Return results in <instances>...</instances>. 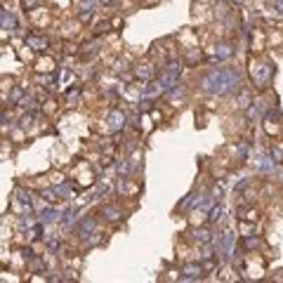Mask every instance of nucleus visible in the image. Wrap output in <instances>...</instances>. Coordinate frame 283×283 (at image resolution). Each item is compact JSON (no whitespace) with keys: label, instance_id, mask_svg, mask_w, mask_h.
<instances>
[{"label":"nucleus","instance_id":"nucleus-1","mask_svg":"<svg viewBox=\"0 0 283 283\" xmlns=\"http://www.w3.org/2000/svg\"><path fill=\"white\" fill-rule=\"evenodd\" d=\"M269 48V35H267V28L255 26L253 33H250V52L255 57H262Z\"/></svg>","mask_w":283,"mask_h":283},{"label":"nucleus","instance_id":"nucleus-2","mask_svg":"<svg viewBox=\"0 0 283 283\" xmlns=\"http://www.w3.org/2000/svg\"><path fill=\"white\" fill-rule=\"evenodd\" d=\"M50 19H52V7H33L28 10V21L33 24V28H48Z\"/></svg>","mask_w":283,"mask_h":283},{"label":"nucleus","instance_id":"nucleus-3","mask_svg":"<svg viewBox=\"0 0 283 283\" xmlns=\"http://www.w3.org/2000/svg\"><path fill=\"white\" fill-rule=\"evenodd\" d=\"M71 177L78 182V187H92V182H95V173L90 170L88 163H78V166L71 170Z\"/></svg>","mask_w":283,"mask_h":283},{"label":"nucleus","instance_id":"nucleus-4","mask_svg":"<svg viewBox=\"0 0 283 283\" xmlns=\"http://www.w3.org/2000/svg\"><path fill=\"white\" fill-rule=\"evenodd\" d=\"M33 71H35V73H41V76L55 73V71H57V59H55L52 55H41V57H35Z\"/></svg>","mask_w":283,"mask_h":283},{"label":"nucleus","instance_id":"nucleus-5","mask_svg":"<svg viewBox=\"0 0 283 283\" xmlns=\"http://www.w3.org/2000/svg\"><path fill=\"white\" fill-rule=\"evenodd\" d=\"M264 132L274 139H281L283 137V120L281 118H274V116H267L264 118Z\"/></svg>","mask_w":283,"mask_h":283},{"label":"nucleus","instance_id":"nucleus-6","mask_svg":"<svg viewBox=\"0 0 283 283\" xmlns=\"http://www.w3.org/2000/svg\"><path fill=\"white\" fill-rule=\"evenodd\" d=\"M139 182L137 180H125V182H120V184H118V191H120V196H123V198H135V196H137L139 193Z\"/></svg>","mask_w":283,"mask_h":283},{"label":"nucleus","instance_id":"nucleus-7","mask_svg":"<svg viewBox=\"0 0 283 283\" xmlns=\"http://www.w3.org/2000/svg\"><path fill=\"white\" fill-rule=\"evenodd\" d=\"M238 217H241L243 222H250V224H255V222H260V210L257 208H238Z\"/></svg>","mask_w":283,"mask_h":283},{"label":"nucleus","instance_id":"nucleus-8","mask_svg":"<svg viewBox=\"0 0 283 283\" xmlns=\"http://www.w3.org/2000/svg\"><path fill=\"white\" fill-rule=\"evenodd\" d=\"M177 260L180 262L191 260V243H187V238H180V243H177Z\"/></svg>","mask_w":283,"mask_h":283},{"label":"nucleus","instance_id":"nucleus-9","mask_svg":"<svg viewBox=\"0 0 283 283\" xmlns=\"http://www.w3.org/2000/svg\"><path fill=\"white\" fill-rule=\"evenodd\" d=\"M267 35H269V48L283 45V31L278 26H274V31H267Z\"/></svg>","mask_w":283,"mask_h":283},{"label":"nucleus","instance_id":"nucleus-10","mask_svg":"<svg viewBox=\"0 0 283 283\" xmlns=\"http://www.w3.org/2000/svg\"><path fill=\"white\" fill-rule=\"evenodd\" d=\"M206 222H208L206 213H200V210H193L191 217H189V227H203Z\"/></svg>","mask_w":283,"mask_h":283},{"label":"nucleus","instance_id":"nucleus-11","mask_svg":"<svg viewBox=\"0 0 283 283\" xmlns=\"http://www.w3.org/2000/svg\"><path fill=\"white\" fill-rule=\"evenodd\" d=\"M57 109H59V102H57V99H52V97H48V99L43 102V111H45V113H50V116H52V113H57Z\"/></svg>","mask_w":283,"mask_h":283},{"label":"nucleus","instance_id":"nucleus-12","mask_svg":"<svg viewBox=\"0 0 283 283\" xmlns=\"http://www.w3.org/2000/svg\"><path fill=\"white\" fill-rule=\"evenodd\" d=\"M17 50H19V59H21V62H35V57H33V50H31V48H26V45H21V48H17Z\"/></svg>","mask_w":283,"mask_h":283},{"label":"nucleus","instance_id":"nucleus-13","mask_svg":"<svg viewBox=\"0 0 283 283\" xmlns=\"http://www.w3.org/2000/svg\"><path fill=\"white\" fill-rule=\"evenodd\" d=\"M64 55H78V43H73V41H66L64 43Z\"/></svg>","mask_w":283,"mask_h":283},{"label":"nucleus","instance_id":"nucleus-14","mask_svg":"<svg viewBox=\"0 0 283 283\" xmlns=\"http://www.w3.org/2000/svg\"><path fill=\"white\" fill-rule=\"evenodd\" d=\"M109 24H111V28H113V31H118V28L123 26V17H111Z\"/></svg>","mask_w":283,"mask_h":283},{"label":"nucleus","instance_id":"nucleus-15","mask_svg":"<svg viewBox=\"0 0 283 283\" xmlns=\"http://www.w3.org/2000/svg\"><path fill=\"white\" fill-rule=\"evenodd\" d=\"M26 137V132H24V128H21V130H14L12 132V139L14 142H17V144H21V139Z\"/></svg>","mask_w":283,"mask_h":283},{"label":"nucleus","instance_id":"nucleus-16","mask_svg":"<svg viewBox=\"0 0 283 283\" xmlns=\"http://www.w3.org/2000/svg\"><path fill=\"white\" fill-rule=\"evenodd\" d=\"M222 281H234V278H238V276H234V274H231V271H229V269H224V271H222Z\"/></svg>","mask_w":283,"mask_h":283},{"label":"nucleus","instance_id":"nucleus-17","mask_svg":"<svg viewBox=\"0 0 283 283\" xmlns=\"http://www.w3.org/2000/svg\"><path fill=\"white\" fill-rule=\"evenodd\" d=\"M274 281H283V269H281V271H276V274H274Z\"/></svg>","mask_w":283,"mask_h":283},{"label":"nucleus","instance_id":"nucleus-18","mask_svg":"<svg viewBox=\"0 0 283 283\" xmlns=\"http://www.w3.org/2000/svg\"><path fill=\"white\" fill-rule=\"evenodd\" d=\"M193 3H203V5H208V3H210V0H193Z\"/></svg>","mask_w":283,"mask_h":283},{"label":"nucleus","instance_id":"nucleus-19","mask_svg":"<svg viewBox=\"0 0 283 283\" xmlns=\"http://www.w3.org/2000/svg\"><path fill=\"white\" fill-rule=\"evenodd\" d=\"M276 26H278V28H281V31H283V21H278V24H276Z\"/></svg>","mask_w":283,"mask_h":283}]
</instances>
